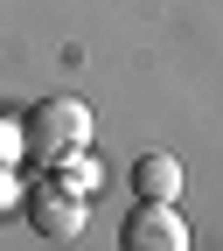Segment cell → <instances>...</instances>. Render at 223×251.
<instances>
[{
  "label": "cell",
  "instance_id": "obj_1",
  "mask_svg": "<svg viewBox=\"0 0 223 251\" xmlns=\"http://www.w3.org/2000/svg\"><path fill=\"white\" fill-rule=\"evenodd\" d=\"M21 147H28V161H42V168L77 161V153L91 147V105L84 98H42L21 119Z\"/></svg>",
  "mask_w": 223,
  "mask_h": 251
},
{
  "label": "cell",
  "instance_id": "obj_2",
  "mask_svg": "<svg viewBox=\"0 0 223 251\" xmlns=\"http://www.w3.org/2000/svg\"><path fill=\"white\" fill-rule=\"evenodd\" d=\"M28 224H35L49 244H70L77 230H84V188H70V181H63V175H49V181H35V188H28Z\"/></svg>",
  "mask_w": 223,
  "mask_h": 251
},
{
  "label": "cell",
  "instance_id": "obj_3",
  "mask_svg": "<svg viewBox=\"0 0 223 251\" xmlns=\"http://www.w3.org/2000/svg\"><path fill=\"white\" fill-rule=\"evenodd\" d=\"M119 251H188V224L174 202H140L119 224Z\"/></svg>",
  "mask_w": 223,
  "mask_h": 251
},
{
  "label": "cell",
  "instance_id": "obj_4",
  "mask_svg": "<svg viewBox=\"0 0 223 251\" xmlns=\"http://www.w3.org/2000/svg\"><path fill=\"white\" fill-rule=\"evenodd\" d=\"M133 188H140V202H181V161L174 153H140Z\"/></svg>",
  "mask_w": 223,
  "mask_h": 251
},
{
  "label": "cell",
  "instance_id": "obj_5",
  "mask_svg": "<svg viewBox=\"0 0 223 251\" xmlns=\"http://www.w3.org/2000/svg\"><path fill=\"white\" fill-rule=\"evenodd\" d=\"M14 202H21V188H14V175H7V168H0V216H7Z\"/></svg>",
  "mask_w": 223,
  "mask_h": 251
}]
</instances>
